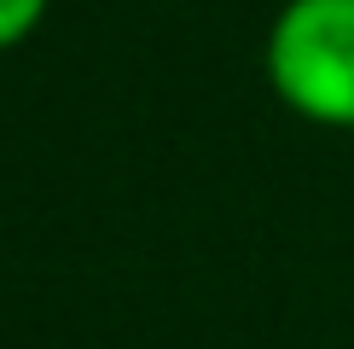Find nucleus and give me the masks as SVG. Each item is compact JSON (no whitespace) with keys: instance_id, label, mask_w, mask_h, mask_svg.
<instances>
[{"instance_id":"obj_1","label":"nucleus","mask_w":354,"mask_h":349,"mask_svg":"<svg viewBox=\"0 0 354 349\" xmlns=\"http://www.w3.org/2000/svg\"><path fill=\"white\" fill-rule=\"evenodd\" d=\"M261 70L302 123L354 128V0H285L261 41Z\"/></svg>"},{"instance_id":"obj_2","label":"nucleus","mask_w":354,"mask_h":349,"mask_svg":"<svg viewBox=\"0 0 354 349\" xmlns=\"http://www.w3.org/2000/svg\"><path fill=\"white\" fill-rule=\"evenodd\" d=\"M47 12H53V0H0V53L24 47L47 24Z\"/></svg>"}]
</instances>
